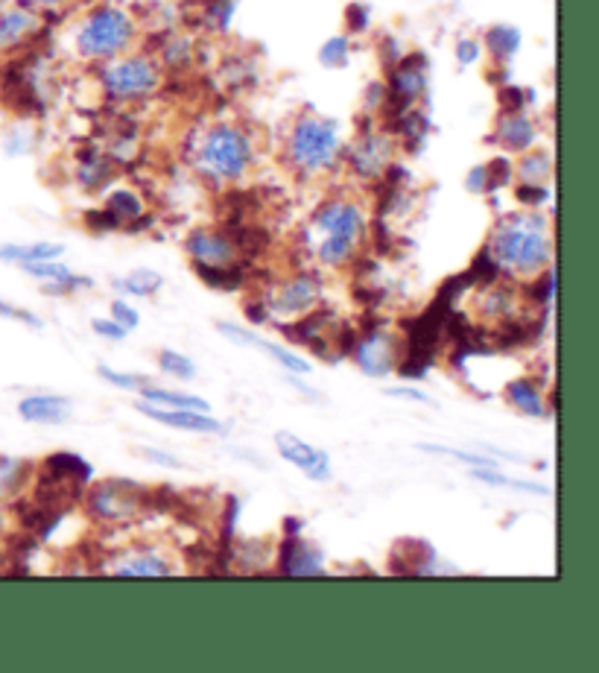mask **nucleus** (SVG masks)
<instances>
[{
    "label": "nucleus",
    "instance_id": "13",
    "mask_svg": "<svg viewBox=\"0 0 599 673\" xmlns=\"http://www.w3.org/2000/svg\"><path fill=\"white\" fill-rule=\"evenodd\" d=\"M217 331L226 334V337H231V340L240 343V346H252V349L263 352V355L272 357L276 364L284 366L287 373H292V375H310V373H313V369H310V360L299 357L296 352L287 349V346H278V343L263 340V337H258V334L246 331V328H240V325L220 323V325H217Z\"/></svg>",
    "mask_w": 599,
    "mask_h": 673
},
{
    "label": "nucleus",
    "instance_id": "12",
    "mask_svg": "<svg viewBox=\"0 0 599 673\" xmlns=\"http://www.w3.org/2000/svg\"><path fill=\"white\" fill-rule=\"evenodd\" d=\"M138 410L147 416V419L158 422V425H167V428L176 430H190V434H222V422H217L211 413L202 410H184V407H158L150 402H138Z\"/></svg>",
    "mask_w": 599,
    "mask_h": 673
},
{
    "label": "nucleus",
    "instance_id": "35",
    "mask_svg": "<svg viewBox=\"0 0 599 673\" xmlns=\"http://www.w3.org/2000/svg\"><path fill=\"white\" fill-rule=\"evenodd\" d=\"M552 174V161L547 152H532V156H527L521 165V176L523 182H536V185H545L547 176Z\"/></svg>",
    "mask_w": 599,
    "mask_h": 673
},
{
    "label": "nucleus",
    "instance_id": "53",
    "mask_svg": "<svg viewBox=\"0 0 599 673\" xmlns=\"http://www.w3.org/2000/svg\"><path fill=\"white\" fill-rule=\"evenodd\" d=\"M0 7H3V0H0Z\"/></svg>",
    "mask_w": 599,
    "mask_h": 673
},
{
    "label": "nucleus",
    "instance_id": "30",
    "mask_svg": "<svg viewBox=\"0 0 599 673\" xmlns=\"http://www.w3.org/2000/svg\"><path fill=\"white\" fill-rule=\"evenodd\" d=\"M158 369L176 380L197 378V364H193L190 357L179 355V352H173V349H164L161 355H158Z\"/></svg>",
    "mask_w": 599,
    "mask_h": 673
},
{
    "label": "nucleus",
    "instance_id": "26",
    "mask_svg": "<svg viewBox=\"0 0 599 673\" xmlns=\"http://www.w3.org/2000/svg\"><path fill=\"white\" fill-rule=\"evenodd\" d=\"M316 258L325 264V267H348V264L357 258V244L355 240L346 238H331V235H325L319 249H316Z\"/></svg>",
    "mask_w": 599,
    "mask_h": 673
},
{
    "label": "nucleus",
    "instance_id": "47",
    "mask_svg": "<svg viewBox=\"0 0 599 673\" xmlns=\"http://www.w3.org/2000/svg\"><path fill=\"white\" fill-rule=\"evenodd\" d=\"M457 56H459V62L462 65H473L477 59H480V44L471 39H462L457 44Z\"/></svg>",
    "mask_w": 599,
    "mask_h": 673
},
{
    "label": "nucleus",
    "instance_id": "28",
    "mask_svg": "<svg viewBox=\"0 0 599 673\" xmlns=\"http://www.w3.org/2000/svg\"><path fill=\"white\" fill-rule=\"evenodd\" d=\"M30 463L18 457H0V501L9 498L12 492H18L30 477Z\"/></svg>",
    "mask_w": 599,
    "mask_h": 673
},
{
    "label": "nucleus",
    "instance_id": "39",
    "mask_svg": "<svg viewBox=\"0 0 599 673\" xmlns=\"http://www.w3.org/2000/svg\"><path fill=\"white\" fill-rule=\"evenodd\" d=\"M111 319H114L118 325H123L127 331H129V328H138V323H141L138 310H134L132 305H129V301H123V299L111 301Z\"/></svg>",
    "mask_w": 599,
    "mask_h": 673
},
{
    "label": "nucleus",
    "instance_id": "7",
    "mask_svg": "<svg viewBox=\"0 0 599 673\" xmlns=\"http://www.w3.org/2000/svg\"><path fill=\"white\" fill-rule=\"evenodd\" d=\"M322 299V281L316 273H296L263 299L269 317H301Z\"/></svg>",
    "mask_w": 599,
    "mask_h": 673
},
{
    "label": "nucleus",
    "instance_id": "21",
    "mask_svg": "<svg viewBox=\"0 0 599 673\" xmlns=\"http://www.w3.org/2000/svg\"><path fill=\"white\" fill-rule=\"evenodd\" d=\"M193 269H197L199 281H206L208 287H213V290H229V294H234V290H240V287L246 285V267L243 264H197L193 261Z\"/></svg>",
    "mask_w": 599,
    "mask_h": 673
},
{
    "label": "nucleus",
    "instance_id": "16",
    "mask_svg": "<svg viewBox=\"0 0 599 673\" xmlns=\"http://www.w3.org/2000/svg\"><path fill=\"white\" fill-rule=\"evenodd\" d=\"M425 62L407 59L392 77V115H403L410 103L425 91Z\"/></svg>",
    "mask_w": 599,
    "mask_h": 673
},
{
    "label": "nucleus",
    "instance_id": "29",
    "mask_svg": "<svg viewBox=\"0 0 599 673\" xmlns=\"http://www.w3.org/2000/svg\"><path fill=\"white\" fill-rule=\"evenodd\" d=\"M161 285H164V278L158 276L156 269H134L118 281L120 290L132 296H152L156 290H161Z\"/></svg>",
    "mask_w": 599,
    "mask_h": 673
},
{
    "label": "nucleus",
    "instance_id": "52",
    "mask_svg": "<svg viewBox=\"0 0 599 673\" xmlns=\"http://www.w3.org/2000/svg\"><path fill=\"white\" fill-rule=\"evenodd\" d=\"M41 7H56V3H64V0H36Z\"/></svg>",
    "mask_w": 599,
    "mask_h": 673
},
{
    "label": "nucleus",
    "instance_id": "20",
    "mask_svg": "<svg viewBox=\"0 0 599 673\" xmlns=\"http://www.w3.org/2000/svg\"><path fill=\"white\" fill-rule=\"evenodd\" d=\"M389 165V141L387 138H363L357 143V150H351V167L360 176H378L383 167Z\"/></svg>",
    "mask_w": 599,
    "mask_h": 673
},
{
    "label": "nucleus",
    "instance_id": "44",
    "mask_svg": "<svg viewBox=\"0 0 599 673\" xmlns=\"http://www.w3.org/2000/svg\"><path fill=\"white\" fill-rule=\"evenodd\" d=\"M143 459H150V463H158V466H167V468H182L184 463L176 454H167V452H158V448H141Z\"/></svg>",
    "mask_w": 599,
    "mask_h": 673
},
{
    "label": "nucleus",
    "instance_id": "45",
    "mask_svg": "<svg viewBox=\"0 0 599 673\" xmlns=\"http://www.w3.org/2000/svg\"><path fill=\"white\" fill-rule=\"evenodd\" d=\"M86 222L94 231H111V229H118V226H120V222L114 220V217H111L106 208H103V211H88Z\"/></svg>",
    "mask_w": 599,
    "mask_h": 673
},
{
    "label": "nucleus",
    "instance_id": "2",
    "mask_svg": "<svg viewBox=\"0 0 599 673\" xmlns=\"http://www.w3.org/2000/svg\"><path fill=\"white\" fill-rule=\"evenodd\" d=\"M252 165V143L240 129L213 127L199 147V167L213 179H240Z\"/></svg>",
    "mask_w": 599,
    "mask_h": 673
},
{
    "label": "nucleus",
    "instance_id": "40",
    "mask_svg": "<svg viewBox=\"0 0 599 673\" xmlns=\"http://www.w3.org/2000/svg\"><path fill=\"white\" fill-rule=\"evenodd\" d=\"M91 328H94V334H100L103 340H123V337L129 334L123 325H118L111 317L109 319H103V317L91 319Z\"/></svg>",
    "mask_w": 599,
    "mask_h": 673
},
{
    "label": "nucleus",
    "instance_id": "4",
    "mask_svg": "<svg viewBox=\"0 0 599 673\" xmlns=\"http://www.w3.org/2000/svg\"><path fill=\"white\" fill-rule=\"evenodd\" d=\"M337 156H339V135L331 120L308 118L292 129L290 159L292 165L301 167V170H308V174L328 170V167L337 161Z\"/></svg>",
    "mask_w": 599,
    "mask_h": 673
},
{
    "label": "nucleus",
    "instance_id": "9",
    "mask_svg": "<svg viewBox=\"0 0 599 673\" xmlns=\"http://www.w3.org/2000/svg\"><path fill=\"white\" fill-rule=\"evenodd\" d=\"M276 448L287 463L305 472L313 484H328L331 481V457H328V452H319V448L305 443L301 436L290 434V430H278Z\"/></svg>",
    "mask_w": 599,
    "mask_h": 673
},
{
    "label": "nucleus",
    "instance_id": "43",
    "mask_svg": "<svg viewBox=\"0 0 599 673\" xmlns=\"http://www.w3.org/2000/svg\"><path fill=\"white\" fill-rule=\"evenodd\" d=\"M79 179H82V185H88V188H94V185H100L106 179V165L103 161L88 159V165L79 170Z\"/></svg>",
    "mask_w": 599,
    "mask_h": 673
},
{
    "label": "nucleus",
    "instance_id": "31",
    "mask_svg": "<svg viewBox=\"0 0 599 673\" xmlns=\"http://www.w3.org/2000/svg\"><path fill=\"white\" fill-rule=\"evenodd\" d=\"M106 211H109L114 220L123 226L127 220H134V217L143 215V206L141 199L134 197V194H129V190H118V194H111L109 202H106Z\"/></svg>",
    "mask_w": 599,
    "mask_h": 673
},
{
    "label": "nucleus",
    "instance_id": "10",
    "mask_svg": "<svg viewBox=\"0 0 599 673\" xmlns=\"http://www.w3.org/2000/svg\"><path fill=\"white\" fill-rule=\"evenodd\" d=\"M313 226L316 231H322V238L325 235H331V238H346L355 240V244H360V238L366 235L363 211H360L355 202H346V199L325 202L313 215Z\"/></svg>",
    "mask_w": 599,
    "mask_h": 673
},
{
    "label": "nucleus",
    "instance_id": "1",
    "mask_svg": "<svg viewBox=\"0 0 599 673\" xmlns=\"http://www.w3.org/2000/svg\"><path fill=\"white\" fill-rule=\"evenodd\" d=\"M541 217H512L491 235L486 246L500 269H509L515 276L532 278L545 273L552 261V244Z\"/></svg>",
    "mask_w": 599,
    "mask_h": 673
},
{
    "label": "nucleus",
    "instance_id": "11",
    "mask_svg": "<svg viewBox=\"0 0 599 673\" xmlns=\"http://www.w3.org/2000/svg\"><path fill=\"white\" fill-rule=\"evenodd\" d=\"M278 574H284V577H322V554L310 547L299 536V531H290L278 547Z\"/></svg>",
    "mask_w": 599,
    "mask_h": 673
},
{
    "label": "nucleus",
    "instance_id": "51",
    "mask_svg": "<svg viewBox=\"0 0 599 673\" xmlns=\"http://www.w3.org/2000/svg\"><path fill=\"white\" fill-rule=\"evenodd\" d=\"M348 24H351V30H363V27L369 24V16H366V9L363 7L348 9Z\"/></svg>",
    "mask_w": 599,
    "mask_h": 673
},
{
    "label": "nucleus",
    "instance_id": "14",
    "mask_svg": "<svg viewBox=\"0 0 599 673\" xmlns=\"http://www.w3.org/2000/svg\"><path fill=\"white\" fill-rule=\"evenodd\" d=\"M190 261L197 264H234L237 261V246L226 231H208V229H193L184 240Z\"/></svg>",
    "mask_w": 599,
    "mask_h": 673
},
{
    "label": "nucleus",
    "instance_id": "8",
    "mask_svg": "<svg viewBox=\"0 0 599 673\" xmlns=\"http://www.w3.org/2000/svg\"><path fill=\"white\" fill-rule=\"evenodd\" d=\"M103 86L118 100H138V97H147L150 91H156L158 68L150 59H141V56L123 59V62H114L111 68H106Z\"/></svg>",
    "mask_w": 599,
    "mask_h": 673
},
{
    "label": "nucleus",
    "instance_id": "36",
    "mask_svg": "<svg viewBox=\"0 0 599 673\" xmlns=\"http://www.w3.org/2000/svg\"><path fill=\"white\" fill-rule=\"evenodd\" d=\"M97 375L103 380H109L111 387L120 389H141L147 384L143 375H132V373H118V369H109V366H97Z\"/></svg>",
    "mask_w": 599,
    "mask_h": 673
},
{
    "label": "nucleus",
    "instance_id": "48",
    "mask_svg": "<svg viewBox=\"0 0 599 673\" xmlns=\"http://www.w3.org/2000/svg\"><path fill=\"white\" fill-rule=\"evenodd\" d=\"M387 396L407 398V402H418V404H430V396H427V393H421V389H412V387H389Z\"/></svg>",
    "mask_w": 599,
    "mask_h": 673
},
{
    "label": "nucleus",
    "instance_id": "25",
    "mask_svg": "<svg viewBox=\"0 0 599 673\" xmlns=\"http://www.w3.org/2000/svg\"><path fill=\"white\" fill-rule=\"evenodd\" d=\"M536 141V127H532V120L523 118V115H509V118L500 123V143H503L506 150H529Z\"/></svg>",
    "mask_w": 599,
    "mask_h": 673
},
{
    "label": "nucleus",
    "instance_id": "49",
    "mask_svg": "<svg viewBox=\"0 0 599 673\" xmlns=\"http://www.w3.org/2000/svg\"><path fill=\"white\" fill-rule=\"evenodd\" d=\"M500 100H503L506 109H509V111H512V115H515V111H521V109H523V100H527V97H523L521 88L509 86V88H506V91H503V95H500Z\"/></svg>",
    "mask_w": 599,
    "mask_h": 673
},
{
    "label": "nucleus",
    "instance_id": "15",
    "mask_svg": "<svg viewBox=\"0 0 599 673\" xmlns=\"http://www.w3.org/2000/svg\"><path fill=\"white\" fill-rule=\"evenodd\" d=\"M71 398L56 396V393H36V396L21 398V404H18L21 419L32 422V425H62V422L71 419Z\"/></svg>",
    "mask_w": 599,
    "mask_h": 673
},
{
    "label": "nucleus",
    "instance_id": "24",
    "mask_svg": "<svg viewBox=\"0 0 599 673\" xmlns=\"http://www.w3.org/2000/svg\"><path fill=\"white\" fill-rule=\"evenodd\" d=\"M141 398H143V402L158 404V407H184V410L211 413V404H208L206 398L190 396V393H173V389L150 387V384H143V387H141Z\"/></svg>",
    "mask_w": 599,
    "mask_h": 673
},
{
    "label": "nucleus",
    "instance_id": "3",
    "mask_svg": "<svg viewBox=\"0 0 599 673\" xmlns=\"http://www.w3.org/2000/svg\"><path fill=\"white\" fill-rule=\"evenodd\" d=\"M134 36V24L120 9H97L79 30V53L88 59H111L123 53Z\"/></svg>",
    "mask_w": 599,
    "mask_h": 673
},
{
    "label": "nucleus",
    "instance_id": "6",
    "mask_svg": "<svg viewBox=\"0 0 599 673\" xmlns=\"http://www.w3.org/2000/svg\"><path fill=\"white\" fill-rule=\"evenodd\" d=\"M401 355V340H398L395 334L383 331L380 323H371L369 328L363 325V334H357L355 352H351L357 366H360L369 378H387L389 373H395Z\"/></svg>",
    "mask_w": 599,
    "mask_h": 673
},
{
    "label": "nucleus",
    "instance_id": "37",
    "mask_svg": "<svg viewBox=\"0 0 599 673\" xmlns=\"http://www.w3.org/2000/svg\"><path fill=\"white\" fill-rule=\"evenodd\" d=\"M319 59H322V65H328V68H342V65L348 62V41L342 39V36L325 41V48L319 50Z\"/></svg>",
    "mask_w": 599,
    "mask_h": 673
},
{
    "label": "nucleus",
    "instance_id": "34",
    "mask_svg": "<svg viewBox=\"0 0 599 673\" xmlns=\"http://www.w3.org/2000/svg\"><path fill=\"white\" fill-rule=\"evenodd\" d=\"M536 281L527 287V296H532V305H541V308H547L552 301V296H556V267H547L545 273H538V276H532Z\"/></svg>",
    "mask_w": 599,
    "mask_h": 673
},
{
    "label": "nucleus",
    "instance_id": "18",
    "mask_svg": "<svg viewBox=\"0 0 599 673\" xmlns=\"http://www.w3.org/2000/svg\"><path fill=\"white\" fill-rule=\"evenodd\" d=\"M109 571L118 577H170L173 565L156 551H134V554L123 556L118 565H111Z\"/></svg>",
    "mask_w": 599,
    "mask_h": 673
},
{
    "label": "nucleus",
    "instance_id": "17",
    "mask_svg": "<svg viewBox=\"0 0 599 673\" xmlns=\"http://www.w3.org/2000/svg\"><path fill=\"white\" fill-rule=\"evenodd\" d=\"M39 30V16L27 7H0V53L18 48L21 41L30 39Z\"/></svg>",
    "mask_w": 599,
    "mask_h": 673
},
{
    "label": "nucleus",
    "instance_id": "33",
    "mask_svg": "<svg viewBox=\"0 0 599 673\" xmlns=\"http://www.w3.org/2000/svg\"><path fill=\"white\" fill-rule=\"evenodd\" d=\"M486 41H489L491 53H495L497 59H509V56L518 50V44H521V36H518V30H512V27H495V30H489Z\"/></svg>",
    "mask_w": 599,
    "mask_h": 673
},
{
    "label": "nucleus",
    "instance_id": "38",
    "mask_svg": "<svg viewBox=\"0 0 599 673\" xmlns=\"http://www.w3.org/2000/svg\"><path fill=\"white\" fill-rule=\"evenodd\" d=\"M509 176H512V165L506 159H495L491 165H486V190H495L500 185L509 182Z\"/></svg>",
    "mask_w": 599,
    "mask_h": 673
},
{
    "label": "nucleus",
    "instance_id": "19",
    "mask_svg": "<svg viewBox=\"0 0 599 673\" xmlns=\"http://www.w3.org/2000/svg\"><path fill=\"white\" fill-rule=\"evenodd\" d=\"M506 402L512 404L515 410L523 413V416H532V419H545L547 416V404L541 389H538L536 380L529 378H515L506 384L503 389Z\"/></svg>",
    "mask_w": 599,
    "mask_h": 673
},
{
    "label": "nucleus",
    "instance_id": "32",
    "mask_svg": "<svg viewBox=\"0 0 599 673\" xmlns=\"http://www.w3.org/2000/svg\"><path fill=\"white\" fill-rule=\"evenodd\" d=\"M421 452L427 454H439V457H450V459H459V463H466V466L471 468H497V463L491 457H486V454H473V452H459V448H448V445H418Z\"/></svg>",
    "mask_w": 599,
    "mask_h": 673
},
{
    "label": "nucleus",
    "instance_id": "5",
    "mask_svg": "<svg viewBox=\"0 0 599 673\" xmlns=\"http://www.w3.org/2000/svg\"><path fill=\"white\" fill-rule=\"evenodd\" d=\"M82 498H86V509L94 515L97 522L120 524L134 518L143 509V486L127 481V477H111L103 484H88Z\"/></svg>",
    "mask_w": 599,
    "mask_h": 673
},
{
    "label": "nucleus",
    "instance_id": "46",
    "mask_svg": "<svg viewBox=\"0 0 599 673\" xmlns=\"http://www.w3.org/2000/svg\"><path fill=\"white\" fill-rule=\"evenodd\" d=\"M243 310H246V317H249V323H252V325L269 323V310H267V305H263V299L246 301Z\"/></svg>",
    "mask_w": 599,
    "mask_h": 673
},
{
    "label": "nucleus",
    "instance_id": "22",
    "mask_svg": "<svg viewBox=\"0 0 599 673\" xmlns=\"http://www.w3.org/2000/svg\"><path fill=\"white\" fill-rule=\"evenodd\" d=\"M41 468H48V472H53V475L64 477V481H71V484H79V486H88L91 484V477H94L91 463H86L79 454H71V452L50 454V457H44Z\"/></svg>",
    "mask_w": 599,
    "mask_h": 673
},
{
    "label": "nucleus",
    "instance_id": "27",
    "mask_svg": "<svg viewBox=\"0 0 599 673\" xmlns=\"http://www.w3.org/2000/svg\"><path fill=\"white\" fill-rule=\"evenodd\" d=\"M471 477H473V481H480V484H486V486H497V489L527 492V495H541V498H547V495H550V489H547V486L527 484V481H518V477H506V475H500V472H495V468H471Z\"/></svg>",
    "mask_w": 599,
    "mask_h": 673
},
{
    "label": "nucleus",
    "instance_id": "23",
    "mask_svg": "<svg viewBox=\"0 0 599 673\" xmlns=\"http://www.w3.org/2000/svg\"><path fill=\"white\" fill-rule=\"evenodd\" d=\"M62 253H64L62 244H9V246H0V261H9V264L56 261Z\"/></svg>",
    "mask_w": 599,
    "mask_h": 673
},
{
    "label": "nucleus",
    "instance_id": "50",
    "mask_svg": "<svg viewBox=\"0 0 599 673\" xmlns=\"http://www.w3.org/2000/svg\"><path fill=\"white\" fill-rule=\"evenodd\" d=\"M468 190H473V194L486 190V167H473L471 176H468Z\"/></svg>",
    "mask_w": 599,
    "mask_h": 673
},
{
    "label": "nucleus",
    "instance_id": "41",
    "mask_svg": "<svg viewBox=\"0 0 599 673\" xmlns=\"http://www.w3.org/2000/svg\"><path fill=\"white\" fill-rule=\"evenodd\" d=\"M547 197H550V190H547L545 185L523 182L521 188H518V199H521L523 206H541V202H547Z\"/></svg>",
    "mask_w": 599,
    "mask_h": 673
},
{
    "label": "nucleus",
    "instance_id": "42",
    "mask_svg": "<svg viewBox=\"0 0 599 673\" xmlns=\"http://www.w3.org/2000/svg\"><path fill=\"white\" fill-rule=\"evenodd\" d=\"M0 317L18 319V323L30 325V328H39L41 325L36 314H30V310H24V308H16V305H9V301H3V299H0Z\"/></svg>",
    "mask_w": 599,
    "mask_h": 673
}]
</instances>
